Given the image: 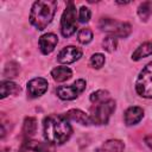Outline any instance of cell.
<instances>
[{"mask_svg": "<svg viewBox=\"0 0 152 152\" xmlns=\"http://www.w3.org/2000/svg\"><path fill=\"white\" fill-rule=\"evenodd\" d=\"M43 129L46 141L57 145H62L69 140L72 133L69 119L61 114H52L46 116L44 119Z\"/></svg>", "mask_w": 152, "mask_h": 152, "instance_id": "6da1fadb", "label": "cell"}, {"mask_svg": "<svg viewBox=\"0 0 152 152\" xmlns=\"http://www.w3.org/2000/svg\"><path fill=\"white\" fill-rule=\"evenodd\" d=\"M57 8V2L53 0H39L32 5L30 12L31 24L38 28L44 30L53 19Z\"/></svg>", "mask_w": 152, "mask_h": 152, "instance_id": "7a4b0ae2", "label": "cell"}, {"mask_svg": "<svg viewBox=\"0 0 152 152\" xmlns=\"http://www.w3.org/2000/svg\"><path fill=\"white\" fill-rule=\"evenodd\" d=\"M99 27L104 31L110 33L114 37H120V38H126L129 36L132 27L128 23H122V21H118L110 18H101L100 23H99Z\"/></svg>", "mask_w": 152, "mask_h": 152, "instance_id": "3957f363", "label": "cell"}, {"mask_svg": "<svg viewBox=\"0 0 152 152\" xmlns=\"http://www.w3.org/2000/svg\"><path fill=\"white\" fill-rule=\"evenodd\" d=\"M76 7L74 2H69L66 5V8L64 10L61 19V32L62 36L68 38L72 36L77 28V20H76Z\"/></svg>", "mask_w": 152, "mask_h": 152, "instance_id": "277c9868", "label": "cell"}, {"mask_svg": "<svg viewBox=\"0 0 152 152\" xmlns=\"http://www.w3.org/2000/svg\"><path fill=\"white\" fill-rule=\"evenodd\" d=\"M135 90L141 97L152 99V62L140 71L135 82Z\"/></svg>", "mask_w": 152, "mask_h": 152, "instance_id": "5b68a950", "label": "cell"}, {"mask_svg": "<svg viewBox=\"0 0 152 152\" xmlns=\"http://www.w3.org/2000/svg\"><path fill=\"white\" fill-rule=\"evenodd\" d=\"M114 110H115V101L114 100L109 99L108 101L97 103V106L93 110V114L90 115L91 122L95 125H106Z\"/></svg>", "mask_w": 152, "mask_h": 152, "instance_id": "8992f818", "label": "cell"}, {"mask_svg": "<svg viewBox=\"0 0 152 152\" xmlns=\"http://www.w3.org/2000/svg\"><path fill=\"white\" fill-rule=\"evenodd\" d=\"M86 89V81L77 80L70 86H61L57 88V96L62 100H74Z\"/></svg>", "mask_w": 152, "mask_h": 152, "instance_id": "52a82bcc", "label": "cell"}, {"mask_svg": "<svg viewBox=\"0 0 152 152\" xmlns=\"http://www.w3.org/2000/svg\"><path fill=\"white\" fill-rule=\"evenodd\" d=\"M82 57V50L76 46H66L58 53V62L62 64H70Z\"/></svg>", "mask_w": 152, "mask_h": 152, "instance_id": "ba28073f", "label": "cell"}, {"mask_svg": "<svg viewBox=\"0 0 152 152\" xmlns=\"http://www.w3.org/2000/svg\"><path fill=\"white\" fill-rule=\"evenodd\" d=\"M48 81L43 77H36L28 81L27 83V93L32 97H38L43 95L48 90Z\"/></svg>", "mask_w": 152, "mask_h": 152, "instance_id": "9c48e42d", "label": "cell"}, {"mask_svg": "<svg viewBox=\"0 0 152 152\" xmlns=\"http://www.w3.org/2000/svg\"><path fill=\"white\" fill-rule=\"evenodd\" d=\"M57 43H58V38L55 33H45L39 38V49L42 53L49 55L55 50Z\"/></svg>", "mask_w": 152, "mask_h": 152, "instance_id": "30bf717a", "label": "cell"}, {"mask_svg": "<svg viewBox=\"0 0 152 152\" xmlns=\"http://www.w3.org/2000/svg\"><path fill=\"white\" fill-rule=\"evenodd\" d=\"M144 116V110L142 108L140 107H137V106H133V107H129L126 112H125V115H124V119H125V124L127 126H133L135 124H138Z\"/></svg>", "mask_w": 152, "mask_h": 152, "instance_id": "8fae6325", "label": "cell"}, {"mask_svg": "<svg viewBox=\"0 0 152 152\" xmlns=\"http://www.w3.org/2000/svg\"><path fill=\"white\" fill-rule=\"evenodd\" d=\"M65 116L69 119V120H74L81 125H90L93 124L91 122V118L90 115L86 114L84 112L80 110V109H70L65 113Z\"/></svg>", "mask_w": 152, "mask_h": 152, "instance_id": "7c38bea8", "label": "cell"}, {"mask_svg": "<svg viewBox=\"0 0 152 152\" xmlns=\"http://www.w3.org/2000/svg\"><path fill=\"white\" fill-rule=\"evenodd\" d=\"M51 76L56 82H64V81H68L72 76V71L68 66H57L52 69Z\"/></svg>", "mask_w": 152, "mask_h": 152, "instance_id": "4fadbf2b", "label": "cell"}, {"mask_svg": "<svg viewBox=\"0 0 152 152\" xmlns=\"http://www.w3.org/2000/svg\"><path fill=\"white\" fill-rule=\"evenodd\" d=\"M152 55V43L151 42H146L144 44H141L139 48H137V50L132 53V59L133 61H139L141 58H145L147 56Z\"/></svg>", "mask_w": 152, "mask_h": 152, "instance_id": "5bb4252c", "label": "cell"}, {"mask_svg": "<svg viewBox=\"0 0 152 152\" xmlns=\"http://www.w3.org/2000/svg\"><path fill=\"white\" fill-rule=\"evenodd\" d=\"M18 91H20V88L11 81H4L0 84V97L1 99H5L6 96L12 95V94H17Z\"/></svg>", "mask_w": 152, "mask_h": 152, "instance_id": "9a60e30c", "label": "cell"}, {"mask_svg": "<svg viewBox=\"0 0 152 152\" xmlns=\"http://www.w3.org/2000/svg\"><path fill=\"white\" fill-rule=\"evenodd\" d=\"M28 150H32L34 152H53L55 147L53 144L46 141V142H38V141H28L26 145Z\"/></svg>", "mask_w": 152, "mask_h": 152, "instance_id": "2e32d148", "label": "cell"}, {"mask_svg": "<svg viewBox=\"0 0 152 152\" xmlns=\"http://www.w3.org/2000/svg\"><path fill=\"white\" fill-rule=\"evenodd\" d=\"M36 129H37V120L31 116L26 118L24 120V126H23V132H24L25 137H27V138L32 137L36 133Z\"/></svg>", "mask_w": 152, "mask_h": 152, "instance_id": "e0dca14e", "label": "cell"}, {"mask_svg": "<svg viewBox=\"0 0 152 152\" xmlns=\"http://www.w3.org/2000/svg\"><path fill=\"white\" fill-rule=\"evenodd\" d=\"M102 147H103V150H106L108 152H122L125 148V145L121 140L110 139V140H107Z\"/></svg>", "mask_w": 152, "mask_h": 152, "instance_id": "ac0fdd59", "label": "cell"}, {"mask_svg": "<svg viewBox=\"0 0 152 152\" xmlns=\"http://www.w3.org/2000/svg\"><path fill=\"white\" fill-rule=\"evenodd\" d=\"M109 100V93L107 90H96L94 93H91L90 95V101L93 103H102L104 101H108Z\"/></svg>", "mask_w": 152, "mask_h": 152, "instance_id": "d6986e66", "label": "cell"}, {"mask_svg": "<svg viewBox=\"0 0 152 152\" xmlns=\"http://www.w3.org/2000/svg\"><path fill=\"white\" fill-rule=\"evenodd\" d=\"M151 13H152V2L146 1V2L140 4V6L138 8V14H139V17H140L141 20L146 21L148 19V17H150Z\"/></svg>", "mask_w": 152, "mask_h": 152, "instance_id": "ffe728a7", "label": "cell"}, {"mask_svg": "<svg viewBox=\"0 0 152 152\" xmlns=\"http://www.w3.org/2000/svg\"><path fill=\"white\" fill-rule=\"evenodd\" d=\"M77 39L81 44H88L91 42L93 39V32L90 28L88 27H84V28H81L78 31V34H77Z\"/></svg>", "mask_w": 152, "mask_h": 152, "instance_id": "44dd1931", "label": "cell"}, {"mask_svg": "<svg viewBox=\"0 0 152 152\" xmlns=\"http://www.w3.org/2000/svg\"><path fill=\"white\" fill-rule=\"evenodd\" d=\"M116 45H118V38L114 37V36H109V37H106L102 42V46L106 51L108 52H112L116 49Z\"/></svg>", "mask_w": 152, "mask_h": 152, "instance_id": "7402d4cb", "label": "cell"}, {"mask_svg": "<svg viewBox=\"0 0 152 152\" xmlns=\"http://www.w3.org/2000/svg\"><path fill=\"white\" fill-rule=\"evenodd\" d=\"M104 64V56L102 53H94L90 57V65L95 69H100Z\"/></svg>", "mask_w": 152, "mask_h": 152, "instance_id": "603a6c76", "label": "cell"}, {"mask_svg": "<svg viewBox=\"0 0 152 152\" xmlns=\"http://www.w3.org/2000/svg\"><path fill=\"white\" fill-rule=\"evenodd\" d=\"M90 15H91V13H90V10H89L88 7L82 6V7L80 8V12H78V19H80L81 23H88L89 19H90Z\"/></svg>", "mask_w": 152, "mask_h": 152, "instance_id": "cb8c5ba5", "label": "cell"}, {"mask_svg": "<svg viewBox=\"0 0 152 152\" xmlns=\"http://www.w3.org/2000/svg\"><path fill=\"white\" fill-rule=\"evenodd\" d=\"M145 142H146L147 146L152 150V137H151V135H147V137L145 138Z\"/></svg>", "mask_w": 152, "mask_h": 152, "instance_id": "d4e9b609", "label": "cell"}]
</instances>
